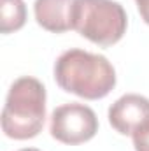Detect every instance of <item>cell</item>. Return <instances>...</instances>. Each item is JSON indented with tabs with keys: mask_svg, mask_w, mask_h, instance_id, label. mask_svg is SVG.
I'll use <instances>...</instances> for the list:
<instances>
[{
	"mask_svg": "<svg viewBox=\"0 0 149 151\" xmlns=\"http://www.w3.org/2000/svg\"><path fill=\"white\" fill-rule=\"evenodd\" d=\"M51 135L69 146H77L93 139L98 132V118L90 106L70 102L56 107L49 123Z\"/></svg>",
	"mask_w": 149,
	"mask_h": 151,
	"instance_id": "277c9868",
	"label": "cell"
},
{
	"mask_svg": "<svg viewBox=\"0 0 149 151\" xmlns=\"http://www.w3.org/2000/svg\"><path fill=\"white\" fill-rule=\"evenodd\" d=\"M18 151H42V150H37V148H23V150H18Z\"/></svg>",
	"mask_w": 149,
	"mask_h": 151,
	"instance_id": "30bf717a",
	"label": "cell"
},
{
	"mask_svg": "<svg viewBox=\"0 0 149 151\" xmlns=\"http://www.w3.org/2000/svg\"><path fill=\"white\" fill-rule=\"evenodd\" d=\"M27 21V5L23 0H0V32L12 34L23 28Z\"/></svg>",
	"mask_w": 149,
	"mask_h": 151,
	"instance_id": "52a82bcc",
	"label": "cell"
},
{
	"mask_svg": "<svg viewBox=\"0 0 149 151\" xmlns=\"http://www.w3.org/2000/svg\"><path fill=\"white\" fill-rule=\"evenodd\" d=\"M46 119V88L32 77H18L7 93L2 111V130L16 141L34 139L42 132Z\"/></svg>",
	"mask_w": 149,
	"mask_h": 151,
	"instance_id": "7a4b0ae2",
	"label": "cell"
},
{
	"mask_svg": "<svg viewBox=\"0 0 149 151\" xmlns=\"http://www.w3.org/2000/svg\"><path fill=\"white\" fill-rule=\"evenodd\" d=\"M137 2V9L142 16V19L149 25V0H135Z\"/></svg>",
	"mask_w": 149,
	"mask_h": 151,
	"instance_id": "9c48e42d",
	"label": "cell"
},
{
	"mask_svg": "<svg viewBox=\"0 0 149 151\" xmlns=\"http://www.w3.org/2000/svg\"><path fill=\"white\" fill-rule=\"evenodd\" d=\"M128 16L116 0H75L74 30L90 42L109 47L126 34Z\"/></svg>",
	"mask_w": 149,
	"mask_h": 151,
	"instance_id": "3957f363",
	"label": "cell"
},
{
	"mask_svg": "<svg viewBox=\"0 0 149 151\" xmlns=\"http://www.w3.org/2000/svg\"><path fill=\"white\" fill-rule=\"evenodd\" d=\"M54 79L67 93L86 100H98L114 90L116 70L104 55L69 49L54 62Z\"/></svg>",
	"mask_w": 149,
	"mask_h": 151,
	"instance_id": "6da1fadb",
	"label": "cell"
},
{
	"mask_svg": "<svg viewBox=\"0 0 149 151\" xmlns=\"http://www.w3.org/2000/svg\"><path fill=\"white\" fill-rule=\"evenodd\" d=\"M132 139L135 151H149V119L132 134Z\"/></svg>",
	"mask_w": 149,
	"mask_h": 151,
	"instance_id": "ba28073f",
	"label": "cell"
},
{
	"mask_svg": "<svg viewBox=\"0 0 149 151\" xmlns=\"http://www.w3.org/2000/svg\"><path fill=\"white\" fill-rule=\"evenodd\" d=\"M149 119V99L139 93H126L109 107V123L121 135H132Z\"/></svg>",
	"mask_w": 149,
	"mask_h": 151,
	"instance_id": "5b68a950",
	"label": "cell"
},
{
	"mask_svg": "<svg viewBox=\"0 0 149 151\" xmlns=\"http://www.w3.org/2000/svg\"><path fill=\"white\" fill-rule=\"evenodd\" d=\"M74 7L75 0H35L34 12L44 30L63 34L74 30Z\"/></svg>",
	"mask_w": 149,
	"mask_h": 151,
	"instance_id": "8992f818",
	"label": "cell"
}]
</instances>
